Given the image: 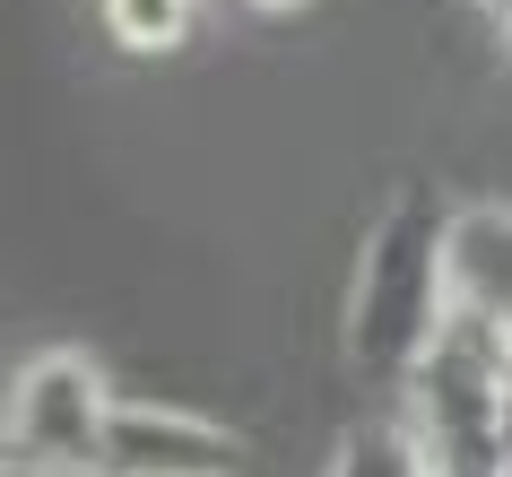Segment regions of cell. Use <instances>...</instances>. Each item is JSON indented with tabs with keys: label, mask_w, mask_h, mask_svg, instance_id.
I'll use <instances>...</instances> for the list:
<instances>
[{
	"label": "cell",
	"mask_w": 512,
	"mask_h": 477,
	"mask_svg": "<svg viewBox=\"0 0 512 477\" xmlns=\"http://www.w3.org/2000/svg\"><path fill=\"white\" fill-rule=\"evenodd\" d=\"M96 477H243V434L165 399H113Z\"/></svg>",
	"instance_id": "obj_3"
},
{
	"label": "cell",
	"mask_w": 512,
	"mask_h": 477,
	"mask_svg": "<svg viewBox=\"0 0 512 477\" xmlns=\"http://www.w3.org/2000/svg\"><path fill=\"white\" fill-rule=\"evenodd\" d=\"M443 321H452V200L434 183H400L356 243L339 347L365 382L408 391L443 339Z\"/></svg>",
	"instance_id": "obj_1"
},
{
	"label": "cell",
	"mask_w": 512,
	"mask_h": 477,
	"mask_svg": "<svg viewBox=\"0 0 512 477\" xmlns=\"http://www.w3.org/2000/svg\"><path fill=\"white\" fill-rule=\"evenodd\" d=\"M322 477H426V460H417V443H408L400 417H374V425H356L348 443L330 451Z\"/></svg>",
	"instance_id": "obj_6"
},
{
	"label": "cell",
	"mask_w": 512,
	"mask_h": 477,
	"mask_svg": "<svg viewBox=\"0 0 512 477\" xmlns=\"http://www.w3.org/2000/svg\"><path fill=\"white\" fill-rule=\"evenodd\" d=\"M495 27H504V53H512V0H504V9H495Z\"/></svg>",
	"instance_id": "obj_9"
},
{
	"label": "cell",
	"mask_w": 512,
	"mask_h": 477,
	"mask_svg": "<svg viewBox=\"0 0 512 477\" xmlns=\"http://www.w3.org/2000/svg\"><path fill=\"white\" fill-rule=\"evenodd\" d=\"M209 9H252V18H278V9H296V0H209Z\"/></svg>",
	"instance_id": "obj_8"
},
{
	"label": "cell",
	"mask_w": 512,
	"mask_h": 477,
	"mask_svg": "<svg viewBox=\"0 0 512 477\" xmlns=\"http://www.w3.org/2000/svg\"><path fill=\"white\" fill-rule=\"evenodd\" d=\"M0 477H18V469H9V460H0Z\"/></svg>",
	"instance_id": "obj_10"
},
{
	"label": "cell",
	"mask_w": 512,
	"mask_h": 477,
	"mask_svg": "<svg viewBox=\"0 0 512 477\" xmlns=\"http://www.w3.org/2000/svg\"><path fill=\"white\" fill-rule=\"evenodd\" d=\"M96 18L122 53H174L200 18V0H96Z\"/></svg>",
	"instance_id": "obj_5"
},
{
	"label": "cell",
	"mask_w": 512,
	"mask_h": 477,
	"mask_svg": "<svg viewBox=\"0 0 512 477\" xmlns=\"http://www.w3.org/2000/svg\"><path fill=\"white\" fill-rule=\"evenodd\" d=\"M452 304L512 356V209H452Z\"/></svg>",
	"instance_id": "obj_4"
},
{
	"label": "cell",
	"mask_w": 512,
	"mask_h": 477,
	"mask_svg": "<svg viewBox=\"0 0 512 477\" xmlns=\"http://www.w3.org/2000/svg\"><path fill=\"white\" fill-rule=\"evenodd\" d=\"M495 477H512V382H504V408H495Z\"/></svg>",
	"instance_id": "obj_7"
},
{
	"label": "cell",
	"mask_w": 512,
	"mask_h": 477,
	"mask_svg": "<svg viewBox=\"0 0 512 477\" xmlns=\"http://www.w3.org/2000/svg\"><path fill=\"white\" fill-rule=\"evenodd\" d=\"M113 425L105 365L87 347H44L35 365H18L9 399H0V460L18 477H96Z\"/></svg>",
	"instance_id": "obj_2"
}]
</instances>
